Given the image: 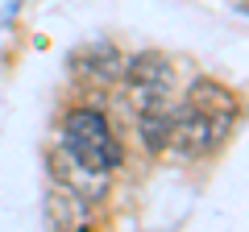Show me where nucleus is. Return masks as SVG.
Masks as SVG:
<instances>
[{
    "label": "nucleus",
    "instance_id": "nucleus-1",
    "mask_svg": "<svg viewBox=\"0 0 249 232\" xmlns=\"http://www.w3.org/2000/svg\"><path fill=\"white\" fill-rule=\"evenodd\" d=\"M58 149L67 158H75L79 166L100 170V174H112V170L124 166V141L116 137L108 112L96 104L67 108V116L58 125Z\"/></svg>",
    "mask_w": 249,
    "mask_h": 232
},
{
    "label": "nucleus",
    "instance_id": "nucleus-2",
    "mask_svg": "<svg viewBox=\"0 0 249 232\" xmlns=\"http://www.w3.org/2000/svg\"><path fill=\"white\" fill-rule=\"evenodd\" d=\"M237 120H241V112H212V108H196L183 99L175 108V137H170V145L183 158H212V153H220L232 141Z\"/></svg>",
    "mask_w": 249,
    "mask_h": 232
},
{
    "label": "nucleus",
    "instance_id": "nucleus-3",
    "mask_svg": "<svg viewBox=\"0 0 249 232\" xmlns=\"http://www.w3.org/2000/svg\"><path fill=\"white\" fill-rule=\"evenodd\" d=\"M124 83H129V104L133 108H158L175 96V63L162 50H142L124 58Z\"/></svg>",
    "mask_w": 249,
    "mask_h": 232
},
{
    "label": "nucleus",
    "instance_id": "nucleus-4",
    "mask_svg": "<svg viewBox=\"0 0 249 232\" xmlns=\"http://www.w3.org/2000/svg\"><path fill=\"white\" fill-rule=\"evenodd\" d=\"M124 58L129 54H121L112 42H91V46H83V50L71 54V71L79 79H88L91 87H112L124 75Z\"/></svg>",
    "mask_w": 249,
    "mask_h": 232
},
{
    "label": "nucleus",
    "instance_id": "nucleus-5",
    "mask_svg": "<svg viewBox=\"0 0 249 232\" xmlns=\"http://www.w3.org/2000/svg\"><path fill=\"white\" fill-rule=\"evenodd\" d=\"M46 170H50V179H54V182L71 187L75 195H79V199H88L91 207H96V203H104V195H108V174L79 166V162H75V158H67L62 149H54L50 158H46Z\"/></svg>",
    "mask_w": 249,
    "mask_h": 232
},
{
    "label": "nucleus",
    "instance_id": "nucleus-6",
    "mask_svg": "<svg viewBox=\"0 0 249 232\" xmlns=\"http://www.w3.org/2000/svg\"><path fill=\"white\" fill-rule=\"evenodd\" d=\"M42 215H46V228H91V203L79 199L71 187L50 179L42 199Z\"/></svg>",
    "mask_w": 249,
    "mask_h": 232
},
{
    "label": "nucleus",
    "instance_id": "nucleus-7",
    "mask_svg": "<svg viewBox=\"0 0 249 232\" xmlns=\"http://www.w3.org/2000/svg\"><path fill=\"white\" fill-rule=\"evenodd\" d=\"M170 137H175V108L170 104L137 108V141L150 158H162L170 149Z\"/></svg>",
    "mask_w": 249,
    "mask_h": 232
},
{
    "label": "nucleus",
    "instance_id": "nucleus-8",
    "mask_svg": "<svg viewBox=\"0 0 249 232\" xmlns=\"http://www.w3.org/2000/svg\"><path fill=\"white\" fill-rule=\"evenodd\" d=\"M187 104H196V108H212V112H241L237 91L224 87V83H216V79H196L191 87H187Z\"/></svg>",
    "mask_w": 249,
    "mask_h": 232
}]
</instances>
